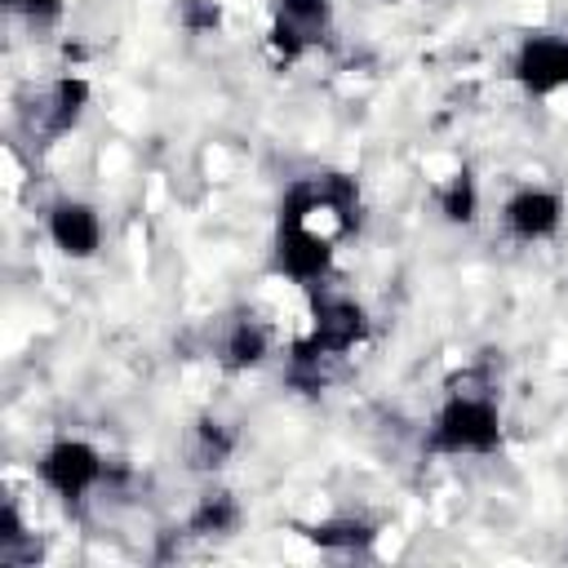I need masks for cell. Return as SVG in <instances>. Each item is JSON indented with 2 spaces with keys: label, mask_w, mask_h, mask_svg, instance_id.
I'll return each mask as SVG.
<instances>
[{
  "label": "cell",
  "mask_w": 568,
  "mask_h": 568,
  "mask_svg": "<svg viewBox=\"0 0 568 568\" xmlns=\"http://www.w3.org/2000/svg\"><path fill=\"white\" fill-rule=\"evenodd\" d=\"M359 226H364V186L355 173L315 169L288 178L271 231V271L302 293L333 284L337 257L359 235Z\"/></svg>",
  "instance_id": "1"
},
{
  "label": "cell",
  "mask_w": 568,
  "mask_h": 568,
  "mask_svg": "<svg viewBox=\"0 0 568 568\" xmlns=\"http://www.w3.org/2000/svg\"><path fill=\"white\" fill-rule=\"evenodd\" d=\"M501 448H506V408L497 382L479 368L448 377L426 417L422 453L439 462H488Z\"/></svg>",
  "instance_id": "2"
},
{
  "label": "cell",
  "mask_w": 568,
  "mask_h": 568,
  "mask_svg": "<svg viewBox=\"0 0 568 568\" xmlns=\"http://www.w3.org/2000/svg\"><path fill=\"white\" fill-rule=\"evenodd\" d=\"M373 320L359 297L320 284L306 293L302 328L288 342V382L297 390H320L337 377V368L368 342Z\"/></svg>",
  "instance_id": "3"
},
{
  "label": "cell",
  "mask_w": 568,
  "mask_h": 568,
  "mask_svg": "<svg viewBox=\"0 0 568 568\" xmlns=\"http://www.w3.org/2000/svg\"><path fill=\"white\" fill-rule=\"evenodd\" d=\"M31 479L40 484V493L49 501H58L67 515L84 519L115 488V466H111V457L93 439H84V435H53L36 453Z\"/></svg>",
  "instance_id": "4"
},
{
  "label": "cell",
  "mask_w": 568,
  "mask_h": 568,
  "mask_svg": "<svg viewBox=\"0 0 568 568\" xmlns=\"http://www.w3.org/2000/svg\"><path fill=\"white\" fill-rule=\"evenodd\" d=\"M89 106H93V84L75 71H58L22 89V98L13 102V120L31 151H49L84 124Z\"/></svg>",
  "instance_id": "5"
},
{
  "label": "cell",
  "mask_w": 568,
  "mask_h": 568,
  "mask_svg": "<svg viewBox=\"0 0 568 568\" xmlns=\"http://www.w3.org/2000/svg\"><path fill=\"white\" fill-rule=\"evenodd\" d=\"M506 80L532 102L564 98L568 93V27L524 31L506 58Z\"/></svg>",
  "instance_id": "6"
},
{
  "label": "cell",
  "mask_w": 568,
  "mask_h": 568,
  "mask_svg": "<svg viewBox=\"0 0 568 568\" xmlns=\"http://www.w3.org/2000/svg\"><path fill=\"white\" fill-rule=\"evenodd\" d=\"M337 0H266V49L275 62H306L333 36Z\"/></svg>",
  "instance_id": "7"
},
{
  "label": "cell",
  "mask_w": 568,
  "mask_h": 568,
  "mask_svg": "<svg viewBox=\"0 0 568 568\" xmlns=\"http://www.w3.org/2000/svg\"><path fill=\"white\" fill-rule=\"evenodd\" d=\"M497 222H501V235L510 244H524V248L550 244V240H559V231L568 222V200L555 182H532L528 178V182L506 191V200L497 209Z\"/></svg>",
  "instance_id": "8"
},
{
  "label": "cell",
  "mask_w": 568,
  "mask_h": 568,
  "mask_svg": "<svg viewBox=\"0 0 568 568\" xmlns=\"http://www.w3.org/2000/svg\"><path fill=\"white\" fill-rule=\"evenodd\" d=\"M40 226H44V240L67 262H93L106 244V217L84 195H53L40 213Z\"/></svg>",
  "instance_id": "9"
},
{
  "label": "cell",
  "mask_w": 568,
  "mask_h": 568,
  "mask_svg": "<svg viewBox=\"0 0 568 568\" xmlns=\"http://www.w3.org/2000/svg\"><path fill=\"white\" fill-rule=\"evenodd\" d=\"M275 355V328L266 315L257 311H235L217 324L213 333V359L231 373H248V368H262L266 359Z\"/></svg>",
  "instance_id": "10"
},
{
  "label": "cell",
  "mask_w": 568,
  "mask_h": 568,
  "mask_svg": "<svg viewBox=\"0 0 568 568\" xmlns=\"http://www.w3.org/2000/svg\"><path fill=\"white\" fill-rule=\"evenodd\" d=\"M231 453H235V430H231L226 422H217V417H200V422H191L186 435H182V457H186V466H191L195 475L222 470V466L231 462Z\"/></svg>",
  "instance_id": "11"
},
{
  "label": "cell",
  "mask_w": 568,
  "mask_h": 568,
  "mask_svg": "<svg viewBox=\"0 0 568 568\" xmlns=\"http://www.w3.org/2000/svg\"><path fill=\"white\" fill-rule=\"evenodd\" d=\"M302 537L328 555H368V546L377 541V528L359 515H328V519L311 524Z\"/></svg>",
  "instance_id": "12"
},
{
  "label": "cell",
  "mask_w": 568,
  "mask_h": 568,
  "mask_svg": "<svg viewBox=\"0 0 568 568\" xmlns=\"http://www.w3.org/2000/svg\"><path fill=\"white\" fill-rule=\"evenodd\" d=\"M435 209H439L444 222H453V226H470V222L479 217L484 195H479V182H475V173H470L466 164L453 169L448 178H439V186H435Z\"/></svg>",
  "instance_id": "13"
},
{
  "label": "cell",
  "mask_w": 568,
  "mask_h": 568,
  "mask_svg": "<svg viewBox=\"0 0 568 568\" xmlns=\"http://www.w3.org/2000/svg\"><path fill=\"white\" fill-rule=\"evenodd\" d=\"M240 519H244L240 501L217 488V493H204V497L191 506L182 532H186V537H231V532H240Z\"/></svg>",
  "instance_id": "14"
},
{
  "label": "cell",
  "mask_w": 568,
  "mask_h": 568,
  "mask_svg": "<svg viewBox=\"0 0 568 568\" xmlns=\"http://www.w3.org/2000/svg\"><path fill=\"white\" fill-rule=\"evenodd\" d=\"M0 4H4V18L27 27L31 36H49L67 13V0H0Z\"/></svg>",
  "instance_id": "15"
}]
</instances>
